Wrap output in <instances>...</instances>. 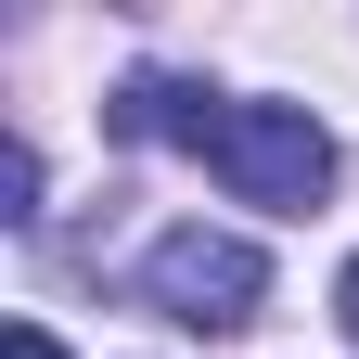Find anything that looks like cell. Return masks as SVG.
Segmentation results:
<instances>
[{
    "mask_svg": "<svg viewBox=\"0 0 359 359\" xmlns=\"http://www.w3.org/2000/svg\"><path fill=\"white\" fill-rule=\"evenodd\" d=\"M103 116H116V142L205 154V167L231 180L244 205H269V218H308V205L334 193V128L308 116V103H231V90H205V77H128Z\"/></svg>",
    "mask_w": 359,
    "mask_h": 359,
    "instance_id": "6da1fadb",
    "label": "cell"
},
{
    "mask_svg": "<svg viewBox=\"0 0 359 359\" xmlns=\"http://www.w3.org/2000/svg\"><path fill=\"white\" fill-rule=\"evenodd\" d=\"M257 295H269V257L244 231H154L142 257V308H167V321H193V334H244L257 321Z\"/></svg>",
    "mask_w": 359,
    "mask_h": 359,
    "instance_id": "7a4b0ae2",
    "label": "cell"
},
{
    "mask_svg": "<svg viewBox=\"0 0 359 359\" xmlns=\"http://www.w3.org/2000/svg\"><path fill=\"white\" fill-rule=\"evenodd\" d=\"M0 218H13V231L39 218V154H26V142H13V167H0Z\"/></svg>",
    "mask_w": 359,
    "mask_h": 359,
    "instance_id": "3957f363",
    "label": "cell"
},
{
    "mask_svg": "<svg viewBox=\"0 0 359 359\" xmlns=\"http://www.w3.org/2000/svg\"><path fill=\"white\" fill-rule=\"evenodd\" d=\"M13 359H65V346H52V321H13Z\"/></svg>",
    "mask_w": 359,
    "mask_h": 359,
    "instance_id": "277c9868",
    "label": "cell"
},
{
    "mask_svg": "<svg viewBox=\"0 0 359 359\" xmlns=\"http://www.w3.org/2000/svg\"><path fill=\"white\" fill-rule=\"evenodd\" d=\"M334 321H346V346H359V269H346V283H334Z\"/></svg>",
    "mask_w": 359,
    "mask_h": 359,
    "instance_id": "5b68a950",
    "label": "cell"
}]
</instances>
